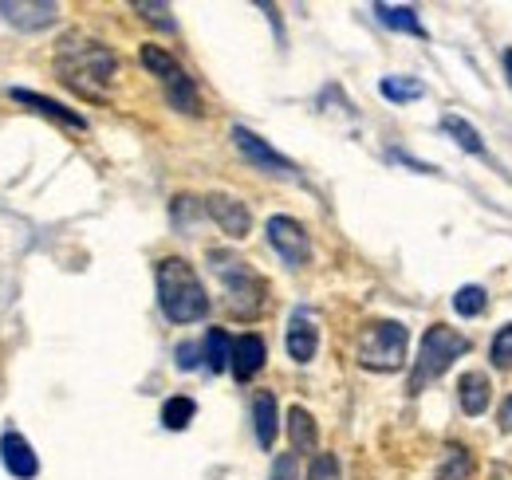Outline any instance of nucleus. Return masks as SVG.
<instances>
[{
    "label": "nucleus",
    "mask_w": 512,
    "mask_h": 480,
    "mask_svg": "<svg viewBox=\"0 0 512 480\" xmlns=\"http://www.w3.org/2000/svg\"><path fill=\"white\" fill-rule=\"evenodd\" d=\"M56 71L67 87L83 99H107L111 79L119 75V56L99 44V40H83V36H64L60 52H56Z\"/></svg>",
    "instance_id": "1"
},
{
    "label": "nucleus",
    "mask_w": 512,
    "mask_h": 480,
    "mask_svg": "<svg viewBox=\"0 0 512 480\" xmlns=\"http://www.w3.org/2000/svg\"><path fill=\"white\" fill-rule=\"evenodd\" d=\"M154 280H158V307L170 323H197L209 315L205 284L186 256H162Z\"/></svg>",
    "instance_id": "2"
},
{
    "label": "nucleus",
    "mask_w": 512,
    "mask_h": 480,
    "mask_svg": "<svg viewBox=\"0 0 512 480\" xmlns=\"http://www.w3.org/2000/svg\"><path fill=\"white\" fill-rule=\"evenodd\" d=\"M209 268L213 276L225 284L229 292V307L241 315V319H253L256 311L264 307V296H268V284L260 280L253 264H245L241 256L225 252V248H209Z\"/></svg>",
    "instance_id": "3"
},
{
    "label": "nucleus",
    "mask_w": 512,
    "mask_h": 480,
    "mask_svg": "<svg viewBox=\"0 0 512 480\" xmlns=\"http://www.w3.org/2000/svg\"><path fill=\"white\" fill-rule=\"evenodd\" d=\"M469 351V339L461 331H453L446 323H434L426 335H422V347H418V359H414V374H410V394H422L426 382L442 378L453 359H461Z\"/></svg>",
    "instance_id": "4"
},
{
    "label": "nucleus",
    "mask_w": 512,
    "mask_h": 480,
    "mask_svg": "<svg viewBox=\"0 0 512 480\" xmlns=\"http://www.w3.org/2000/svg\"><path fill=\"white\" fill-rule=\"evenodd\" d=\"M406 347H410V331L406 323L398 319H379L371 323L363 335H359V351L355 359L363 370H375V374H390L406 362Z\"/></svg>",
    "instance_id": "5"
},
{
    "label": "nucleus",
    "mask_w": 512,
    "mask_h": 480,
    "mask_svg": "<svg viewBox=\"0 0 512 480\" xmlns=\"http://www.w3.org/2000/svg\"><path fill=\"white\" fill-rule=\"evenodd\" d=\"M264 237H268V244L276 248V256H280L288 268H304V264L312 260V240H308V229H304L296 217H284V213L268 217Z\"/></svg>",
    "instance_id": "6"
},
{
    "label": "nucleus",
    "mask_w": 512,
    "mask_h": 480,
    "mask_svg": "<svg viewBox=\"0 0 512 480\" xmlns=\"http://www.w3.org/2000/svg\"><path fill=\"white\" fill-rule=\"evenodd\" d=\"M201 209L213 217V225L225 233L229 240H245L253 233V213L241 197H229V193H209L201 197Z\"/></svg>",
    "instance_id": "7"
},
{
    "label": "nucleus",
    "mask_w": 512,
    "mask_h": 480,
    "mask_svg": "<svg viewBox=\"0 0 512 480\" xmlns=\"http://www.w3.org/2000/svg\"><path fill=\"white\" fill-rule=\"evenodd\" d=\"M0 16L20 32H40L60 20L56 0H0Z\"/></svg>",
    "instance_id": "8"
},
{
    "label": "nucleus",
    "mask_w": 512,
    "mask_h": 480,
    "mask_svg": "<svg viewBox=\"0 0 512 480\" xmlns=\"http://www.w3.org/2000/svg\"><path fill=\"white\" fill-rule=\"evenodd\" d=\"M233 146L253 162V166H260V170H268V174H280V178H296V166L284 158V154H276L264 138H256L249 126H233Z\"/></svg>",
    "instance_id": "9"
},
{
    "label": "nucleus",
    "mask_w": 512,
    "mask_h": 480,
    "mask_svg": "<svg viewBox=\"0 0 512 480\" xmlns=\"http://www.w3.org/2000/svg\"><path fill=\"white\" fill-rule=\"evenodd\" d=\"M0 461H4V469L16 480L40 477V457H36V449L28 445V437L16 433V429H4V433H0Z\"/></svg>",
    "instance_id": "10"
},
{
    "label": "nucleus",
    "mask_w": 512,
    "mask_h": 480,
    "mask_svg": "<svg viewBox=\"0 0 512 480\" xmlns=\"http://www.w3.org/2000/svg\"><path fill=\"white\" fill-rule=\"evenodd\" d=\"M284 347H288V359L292 362H312L320 351V327L312 319V311H292L288 319V335H284Z\"/></svg>",
    "instance_id": "11"
},
{
    "label": "nucleus",
    "mask_w": 512,
    "mask_h": 480,
    "mask_svg": "<svg viewBox=\"0 0 512 480\" xmlns=\"http://www.w3.org/2000/svg\"><path fill=\"white\" fill-rule=\"evenodd\" d=\"M8 95L16 99V103H24V107H32L36 115H44V119L60 122V126H67V130H87V119L83 115H75L71 107H64V103H56V99H48V95H36V91H28V87H8Z\"/></svg>",
    "instance_id": "12"
},
{
    "label": "nucleus",
    "mask_w": 512,
    "mask_h": 480,
    "mask_svg": "<svg viewBox=\"0 0 512 480\" xmlns=\"http://www.w3.org/2000/svg\"><path fill=\"white\" fill-rule=\"evenodd\" d=\"M489 398H493V390H489V378H485L481 370L461 374V382H457V402H461V414H469V418L485 414V410H489Z\"/></svg>",
    "instance_id": "13"
},
{
    "label": "nucleus",
    "mask_w": 512,
    "mask_h": 480,
    "mask_svg": "<svg viewBox=\"0 0 512 480\" xmlns=\"http://www.w3.org/2000/svg\"><path fill=\"white\" fill-rule=\"evenodd\" d=\"M264 359H268V347H264L260 335H241V339H233V374H237L241 382H249L256 370L264 366Z\"/></svg>",
    "instance_id": "14"
},
{
    "label": "nucleus",
    "mask_w": 512,
    "mask_h": 480,
    "mask_svg": "<svg viewBox=\"0 0 512 480\" xmlns=\"http://www.w3.org/2000/svg\"><path fill=\"white\" fill-rule=\"evenodd\" d=\"M253 429H256V445L260 449H272V441L280 433V410H276V398L268 390L253 398Z\"/></svg>",
    "instance_id": "15"
},
{
    "label": "nucleus",
    "mask_w": 512,
    "mask_h": 480,
    "mask_svg": "<svg viewBox=\"0 0 512 480\" xmlns=\"http://www.w3.org/2000/svg\"><path fill=\"white\" fill-rule=\"evenodd\" d=\"M288 441H292V453H316L320 445V429H316V418L304 410V406H292L288 410Z\"/></svg>",
    "instance_id": "16"
},
{
    "label": "nucleus",
    "mask_w": 512,
    "mask_h": 480,
    "mask_svg": "<svg viewBox=\"0 0 512 480\" xmlns=\"http://www.w3.org/2000/svg\"><path fill=\"white\" fill-rule=\"evenodd\" d=\"M166 87V103L174 107V111H182V115H190V119H197L205 107H201V95H197V87H193V79L186 75V71H178L170 83H162Z\"/></svg>",
    "instance_id": "17"
},
{
    "label": "nucleus",
    "mask_w": 512,
    "mask_h": 480,
    "mask_svg": "<svg viewBox=\"0 0 512 480\" xmlns=\"http://www.w3.org/2000/svg\"><path fill=\"white\" fill-rule=\"evenodd\" d=\"M375 16H379V24L394 28V32H410V36L426 40V28H422V20L410 4H375Z\"/></svg>",
    "instance_id": "18"
},
{
    "label": "nucleus",
    "mask_w": 512,
    "mask_h": 480,
    "mask_svg": "<svg viewBox=\"0 0 512 480\" xmlns=\"http://www.w3.org/2000/svg\"><path fill=\"white\" fill-rule=\"evenodd\" d=\"M138 60H142V67H146V71H150V75H154L158 83H170V79H174L178 71H186L182 63L174 60V56H170L166 48H158V44H142Z\"/></svg>",
    "instance_id": "19"
},
{
    "label": "nucleus",
    "mask_w": 512,
    "mask_h": 480,
    "mask_svg": "<svg viewBox=\"0 0 512 480\" xmlns=\"http://www.w3.org/2000/svg\"><path fill=\"white\" fill-rule=\"evenodd\" d=\"M201 355H205V366H209L213 374L225 370V366H233V339H229V331L213 327V331L205 335V343H201Z\"/></svg>",
    "instance_id": "20"
},
{
    "label": "nucleus",
    "mask_w": 512,
    "mask_h": 480,
    "mask_svg": "<svg viewBox=\"0 0 512 480\" xmlns=\"http://www.w3.org/2000/svg\"><path fill=\"white\" fill-rule=\"evenodd\" d=\"M442 130H446L449 138L465 150V154H477V158H485V142H481V134H477V126L465 119H457V115H446L442 119Z\"/></svg>",
    "instance_id": "21"
},
{
    "label": "nucleus",
    "mask_w": 512,
    "mask_h": 480,
    "mask_svg": "<svg viewBox=\"0 0 512 480\" xmlns=\"http://www.w3.org/2000/svg\"><path fill=\"white\" fill-rule=\"evenodd\" d=\"M438 480H473V453L465 445H449L438 465Z\"/></svg>",
    "instance_id": "22"
},
{
    "label": "nucleus",
    "mask_w": 512,
    "mask_h": 480,
    "mask_svg": "<svg viewBox=\"0 0 512 480\" xmlns=\"http://www.w3.org/2000/svg\"><path fill=\"white\" fill-rule=\"evenodd\" d=\"M379 91H383V99H390V103H414V99L426 95V87L418 79H410V75H386L383 83H379Z\"/></svg>",
    "instance_id": "23"
},
{
    "label": "nucleus",
    "mask_w": 512,
    "mask_h": 480,
    "mask_svg": "<svg viewBox=\"0 0 512 480\" xmlns=\"http://www.w3.org/2000/svg\"><path fill=\"white\" fill-rule=\"evenodd\" d=\"M193 418H197V402H193V398H170V402L162 406V425L174 429V433H182Z\"/></svg>",
    "instance_id": "24"
},
{
    "label": "nucleus",
    "mask_w": 512,
    "mask_h": 480,
    "mask_svg": "<svg viewBox=\"0 0 512 480\" xmlns=\"http://www.w3.org/2000/svg\"><path fill=\"white\" fill-rule=\"evenodd\" d=\"M485 303H489V296H485L481 284H465V288H457V296H453V311L465 315V319H473V315L485 311Z\"/></svg>",
    "instance_id": "25"
},
{
    "label": "nucleus",
    "mask_w": 512,
    "mask_h": 480,
    "mask_svg": "<svg viewBox=\"0 0 512 480\" xmlns=\"http://www.w3.org/2000/svg\"><path fill=\"white\" fill-rule=\"evenodd\" d=\"M134 12H138L142 20H150L154 28H162V32H178V20L170 16V4H158V0H134Z\"/></svg>",
    "instance_id": "26"
},
{
    "label": "nucleus",
    "mask_w": 512,
    "mask_h": 480,
    "mask_svg": "<svg viewBox=\"0 0 512 480\" xmlns=\"http://www.w3.org/2000/svg\"><path fill=\"white\" fill-rule=\"evenodd\" d=\"M489 355H493V366H497V370H512V323H505V327L493 335Z\"/></svg>",
    "instance_id": "27"
},
{
    "label": "nucleus",
    "mask_w": 512,
    "mask_h": 480,
    "mask_svg": "<svg viewBox=\"0 0 512 480\" xmlns=\"http://www.w3.org/2000/svg\"><path fill=\"white\" fill-rule=\"evenodd\" d=\"M308 480H339V461H335V453H316V457H312V469H308Z\"/></svg>",
    "instance_id": "28"
},
{
    "label": "nucleus",
    "mask_w": 512,
    "mask_h": 480,
    "mask_svg": "<svg viewBox=\"0 0 512 480\" xmlns=\"http://www.w3.org/2000/svg\"><path fill=\"white\" fill-rule=\"evenodd\" d=\"M296 477H300V457H296V453H280V457L272 461L268 480H296Z\"/></svg>",
    "instance_id": "29"
},
{
    "label": "nucleus",
    "mask_w": 512,
    "mask_h": 480,
    "mask_svg": "<svg viewBox=\"0 0 512 480\" xmlns=\"http://www.w3.org/2000/svg\"><path fill=\"white\" fill-rule=\"evenodd\" d=\"M197 355H201L197 343H182V347H178V370H193V366H197Z\"/></svg>",
    "instance_id": "30"
},
{
    "label": "nucleus",
    "mask_w": 512,
    "mask_h": 480,
    "mask_svg": "<svg viewBox=\"0 0 512 480\" xmlns=\"http://www.w3.org/2000/svg\"><path fill=\"white\" fill-rule=\"evenodd\" d=\"M497 421H501V429H505V433H512V394L501 402V414H497Z\"/></svg>",
    "instance_id": "31"
},
{
    "label": "nucleus",
    "mask_w": 512,
    "mask_h": 480,
    "mask_svg": "<svg viewBox=\"0 0 512 480\" xmlns=\"http://www.w3.org/2000/svg\"><path fill=\"white\" fill-rule=\"evenodd\" d=\"M505 75H509V87H512V48L505 52Z\"/></svg>",
    "instance_id": "32"
}]
</instances>
